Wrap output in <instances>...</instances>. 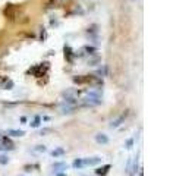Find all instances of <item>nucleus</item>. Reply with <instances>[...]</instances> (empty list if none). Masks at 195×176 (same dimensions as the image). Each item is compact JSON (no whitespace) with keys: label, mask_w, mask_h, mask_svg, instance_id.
Segmentation results:
<instances>
[{"label":"nucleus","mask_w":195,"mask_h":176,"mask_svg":"<svg viewBox=\"0 0 195 176\" xmlns=\"http://www.w3.org/2000/svg\"><path fill=\"white\" fill-rule=\"evenodd\" d=\"M82 103L87 106H98V104H101V97L97 91H91L82 98Z\"/></svg>","instance_id":"f257e3e1"},{"label":"nucleus","mask_w":195,"mask_h":176,"mask_svg":"<svg viewBox=\"0 0 195 176\" xmlns=\"http://www.w3.org/2000/svg\"><path fill=\"white\" fill-rule=\"evenodd\" d=\"M126 170H128V173L131 175V176H134V175L138 172V159H129V160H128Z\"/></svg>","instance_id":"f03ea898"},{"label":"nucleus","mask_w":195,"mask_h":176,"mask_svg":"<svg viewBox=\"0 0 195 176\" xmlns=\"http://www.w3.org/2000/svg\"><path fill=\"white\" fill-rule=\"evenodd\" d=\"M101 163V157H88V159H82V164L85 166H97Z\"/></svg>","instance_id":"7ed1b4c3"},{"label":"nucleus","mask_w":195,"mask_h":176,"mask_svg":"<svg viewBox=\"0 0 195 176\" xmlns=\"http://www.w3.org/2000/svg\"><path fill=\"white\" fill-rule=\"evenodd\" d=\"M47 68H49V63H43V65H40V66H35V68H32L31 72H32L34 75H37V76H41L43 74L47 71Z\"/></svg>","instance_id":"20e7f679"},{"label":"nucleus","mask_w":195,"mask_h":176,"mask_svg":"<svg viewBox=\"0 0 195 176\" xmlns=\"http://www.w3.org/2000/svg\"><path fill=\"white\" fill-rule=\"evenodd\" d=\"M110 169H112L110 164H104V166H101V167H98V169L95 170V175H97V176H106L107 173H109Z\"/></svg>","instance_id":"39448f33"},{"label":"nucleus","mask_w":195,"mask_h":176,"mask_svg":"<svg viewBox=\"0 0 195 176\" xmlns=\"http://www.w3.org/2000/svg\"><path fill=\"white\" fill-rule=\"evenodd\" d=\"M93 81V76H73L75 84H88Z\"/></svg>","instance_id":"423d86ee"},{"label":"nucleus","mask_w":195,"mask_h":176,"mask_svg":"<svg viewBox=\"0 0 195 176\" xmlns=\"http://www.w3.org/2000/svg\"><path fill=\"white\" fill-rule=\"evenodd\" d=\"M95 141L98 144H107V142H109V137H107L106 134H101V132H100V134L95 135Z\"/></svg>","instance_id":"0eeeda50"},{"label":"nucleus","mask_w":195,"mask_h":176,"mask_svg":"<svg viewBox=\"0 0 195 176\" xmlns=\"http://www.w3.org/2000/svg\"><path fill=\"white\" fill-rule=\"evenodd\" d=\"M53 169H54L56 172H63V170L68 169V164L65 163V162H59V163H54V164H53Z\"/></svg>","instance_id":"6e6552de"},{"label":"nucleus","mask_w":195,"mask_h":176,"mask_svg":"<svg viewBox=\"0 0 195 176\" xmlns=\"http://www.w3.org/2000/svg\"><path fill=\"white\" fill-rule=\"evenodd\" d=\"M125 116H126V115H125ZM125 116H120V118H117V119L112 120V122H110V128H112V129H116V128H119V126L122 125V122L125 120Z\"/></svg>","instance_id":"1a4fd4ad"},{"label":"nucleus","mask_w":195,"mask_h":176,"mask_svg":"<svg viewBox=\"0 0 195 176\" xmlns=\"http://www.w3.org/2000/svg\"><path fill=\"white\" fill-rule=\"evenodd\" d=\"M8 135H12V137H24L25 132L24 131H16V129H9L8 131Z\"/></svg>","instance_id":"9d476101"},{"label":"nucleus","mask_w":195,"mask_h":176,"mask_svg":"<svg viewBox=\"0 0 195 176\" xmlns=\"http://www.w3.org/2000/svg\"><path fill=\"white\" fill-rule=\"evenodd\" d=\"M0 87H2L3 90H12V88H13V82L10 79H6L3 84H0Z\"/></svg>","instance_id":"9b49d317"},{"label":"nucleus","mask_w":195,"mask_h":176,"mask_svg":"<svg viewBox=\"0 0 195 176\" xmlns=\"http://www.w3.org/2000/svg\"><path fill=\"white\" fill-rule=\"evenodd\" d=\"M65 57H68V60L72 62V50L69 46H65Z\"/></svg>","instance_id":"f8f14e48"},{"label":"nucleus","mask_w":195,"mask_h":176,"mask_svg":"<svg viewBox=\"0 0 195 176\" xmlns=\"http://www.w3.org/2000/svg\"><path fill=\"white\" fill-rule=\"evenodd\" d=\"M65 154V148H56L51 151V156L53 157H59V156H63Z\"/></svg>","instance_id":"ddd939ff"},{"label":"nucleus","mask_w":195,"mask_h":176,"mask_svg":"<svg viewBox=\"0 0 195 176\" xmlns=\"http://www.w3.org/2000/svg\"><path fill=\"white\" fill-rule=\"evenodd\" d=\"M40 123H41V118H40V116H35V118H34V120H32L30 125H31V128H38V126H40Z\"/></svg>","instance_id":"4468645a"},{"label":"nucleus","mask_w":195,"mask_h":176,"mask_svg":"<svg viewBox=\"0 0 195 176\" xmlns=\"http://www.w3.org/2000/svg\"><path fill=\"white\" fill-rule=\"evenodd\" d=\"M72 166H73L75 169H82V167H84V164H82V159H75V160H73V163H72Z\"/></svg>","instance_id":"2eb2a0df"},{"label":"nucleus","mask_w":195,"mask_h":176,"mask_svg":"<svg viewBox=\"0 0 195 176\" xmlns=\"http://www.w3.org/2000/svg\"><path fill=\"white\" fill-rule=\"evenodd\" d=\"M9 163V157L5 154H0V164H8Z\"/></svg>","instance_id":"dca6fc26"},{"label":"nucleus","mask_w":195,"mask_h":176,"mask_svg":"<svg viewBox=\"0 0 195 176\" xmlns=\"http://www.w3.org/2000/svg\"><path fill=\"white\" fill-rule=\"evenodd\" d=\"M134 147V138H129L128 141H126V144H125V148L126 150H131Z\"/></svg>","instance_id":"f3484780"},{"label":"nucleus","mask_w":195,"mask_h":176,"mask_svg":"<svg viewBox=\"0 0 195 176\" xmlns=\"http://www.w3.org/2000/svg\"><path fill=\"white\" fill-rule=\"evenodd\" d=\"M34 151H37V153H46L47 148L44 145H37V148H34Z\"/></svg>","instance_id":"a211bd4d"},{"label":"nucleus","mask_w":195,"mask_h":176,"mask_svg":"<svg viewBox=\"0 0 195 176\" xmlns=\"http://www.w3.org/2000/svg\"><path fill=\"white\" fill-rule=\"evenodd\" d=\"M85 50H87V52H95L94 47H85Z\"/></svg>","instance_id":"6ab92c4d"},{"label":"nucleus","mask_w":195,"mask_h":176,"mask_svg":"<svg viewBox=\"0 0 195 176\" xmlns=\"http://www.w3.org/2000/svg\"><path fill=\"white\" fill-rule=\"evenodd\" d=\"M56 176H66V175L62 173V172H57V173H56Z\"/></svg>","instance_id":"aec40b11"},{"label":"nucleus","mask_w":195,"mask_h":176,"mask_svg":"<svg viewBox=\"0 0 195 176\" xmlns=\"http://www.w3.org/2000/svg\"><path fill=\"white\" fill-rule=\"evenodd\" d=\"M56 2H57V3H65L66 0H56Z\"/></svg>","instance_id":"412c9836"}]
</instances>
